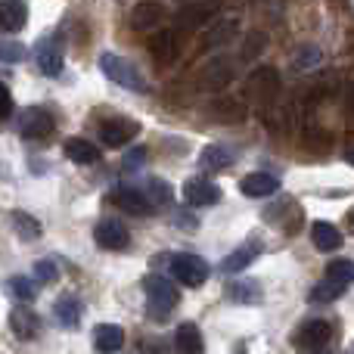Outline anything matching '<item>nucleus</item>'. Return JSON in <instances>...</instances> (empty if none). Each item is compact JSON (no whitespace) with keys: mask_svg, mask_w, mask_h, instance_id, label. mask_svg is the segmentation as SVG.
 Returning a JSON list of instances; mask_svg holds the SVG:
<instances>
[{"mask_svg":"<svg viewBox=\"0 0 354 354\" xmlns=\"http://www.w3.org/2000/svg\"><path fill=\"white\" fill-rule=\"evenodd\" d=\"M165 19V6L156 3V0H143L131 10V28L134 31H156Z\"/></svg>","mask_w":354,"mask_h":354,"instance_id":"15","label":"nucleus"},{"mask_svg":"<svg viewBox=\"0 0 354 354\" xmlns=\"http://www.w3.org/2000/svg\"><path fill=\"white\" fill-rule=\"evenodd\" d=\"M143 292H147V311L153 320H168V314H171L177 308V301H180V292L174 289V283L159 274H149L147 280H143Z\"/></svg>","mask_w":354,"mask_h":354,"instance_id":"1","label":"nucleus"},{"mask_svg":"<svg viewBox=\"0 0 354 354\" xmlns=\"http://www.w3.org/2000/svg\"><path fill=\"white\" fill-rule=\"evenodd\" d=\"M171 274L180 286L196 289L208 280V261L202 255H189V252H183V255L171 258Z\"/></svg>","mask_w":354,"mask_h":354,"instance_id":"7","label":"nucleus"},{"mask_svg":"<svg viewBox=\"0 0 354 354\" xmlns=\"http://www.w3.org/2000/svg\"><path fill=\"white\" fill-rule=\"evenodd\" d=\"M258 252H261V245L258 243H245V245H239L236 252H230V255L221 261V268H224L227 274H239V270H245L252 261H255Z\"/></svg>","mask_w":354,"mask_h":354,"instance_id":"24","label":"nucleus"},{"mask_svg":"<svg viewBox=\"0 0 354 354\" xmlns=\"http://www.w3.org/2000/svg\"><path fill=\"white\" fill-rule=\"evenodd\" d=\"M239 189H243L249 199H268L280 189V180L274 174H264V171H255V174H245L239 180Z\"/></svg>","mask_w":354,"mask_h":354,"instance_id":"19","label":"nucleus"},{"mask_svg":"<svg viewBox=\"0 0 354 354\" xmlns=\"http://www.w3.org/2000/svg\"><path fill=\"white\" fill-rule=\"evenodd\" d=\"M35 56H37V68H41L44 75L56 78V75L62 72V44L56 41V37H44L35 47Z\"/></svg>","mask_w":354,"mask_h":354,"instance_id":"16","label":"nucleus"},{"mask_svg":"<svg viewBox=\"0 0 354 354\" xmlns=\"http://www.w3.org/2000/svg\"><path fill=\"white\" fill-rule=\"evenodd\" d=\"M6 286H10V292L16 295L19 301H31L37 295V283L35 280H28V277H12L10 283H6Z\"/></svg>","mask_w":354,"mask_h":354,"instance_id":"34","label":"nucleus"},{"mask_svg":"<svg viewBox=\"0 0 354 354\" xmlns=\"http://www.w3.org/2000/svg\"><path fill=\"white\" fill-rule=\"evenodd\" d=\"M56 277H59V270H56V264L50 261V258L35 261V283H53Z\"/></svg>","mask_w":354,"mask_h":354,"instance_id":"36","label":"nucleus"},{"mask_svg":"<svg viewBox=\"0 0 354 354\" xmlns=\"http://www.w3.org/2000/svg\"><path fill=\"white\" fill-rule=\"evenodd\" d=\"M143 156H147V149H137V153H131L128 159H124V165H128V168H137V165L143 162Z\"/></svg>","mask_w":354,"mask_h":354,"instance_id":"41","label":"nucleus"},{"mask_svg":"<svg viewBox=\"0 0 354 354\" xmlns=\"http://www.w3.org/2000/svg\"><path fill=\"white\" fill-rule=\"evenodd\" d=\"M124 345V330L118 324H100L93 326V348L100 354H115Z\"/></svg>","mask_w":354,"mask_h":354,"instance_id":"20","label":"nucleus"},{"mask_svg":"<svg viewBox=\"0 0 354 354\" xmlns=\"http://www.w3.org/2000/svg\"><path fill=\"white\" fill-rule=\"evenodd\" d=\"M280 72H277L274 66H258L252 68L249 81H245V91H249V97L255 100L258 106H270L277 97H280Z\"/></svg>","mask_w":354,"mask_h":354,"instance_id":"3","label":"nucleus"},{"mask_svg":"<svg viewBox=\"0 0 354 354\" xmlns=\"http://www.w3.org/2000/svg\"><path fill=\"white\" fill-rule=\"evenodd\" d=\"M66 156L75 165H97L100 162V147L84 137H68L66 140Z\"/></svg>","mask_w":354,"mask_h":354,"instance_id":"22","label":"nucleus"},{"mask_svg":"<svg viewBox=\"0 0 354 354\" xmlns=\"http://www.w3.org/2000/svg\"><path fill=\"white\" fill-rule=\"evenodd\" d=\"M264 47H268V35L264 31H249L243 41V50H239V56H243L245 62H255L258 56L264 53Z\"/></svg>","mask_w":354,"mask_h":354,"instance_id":"30","label":"nucleus"},{"mask_svg":"<svg viewBox=\"0 0 354 354\" xmlns=\"http://www.w3.org/2000/svg\"><path fill=\"white\" fill-rule=\"evenodd\" d=\"M199 165L208 168V171H224V168L233 165V153L227 147H205L199 156Z\"/></svg>","mask_w":354,"mask_h":354,"instance_id":"29","label":"nucleus"},{"mask_svg":"<svg viewBox=\"0 0 354 354\" xmlns=\"http://www.w3.org/2000/svg\"><path fill=\"white\" fill-rule=\"evenodd\" d=\"M100 68H103V75L112 81V84L124 87V91H134V93H147L149 91L147 78H143V75L137 72L134 62H128L124 56L103 53V56H100Z\"/></svg>","mask_w":354,"mask_h":354,"instance_id":"2","label":"nucleus"},{"mask_svg":"<svg viewBox=\"0 0 354 354\" xmlns=\"http://www.w3.org/2000/svg\"><path fill=\"white\" fill-rule=\"evenodd\" d=\"M351 221H354V212H351Z\"/></svg>","mask_w":354,"mask_h":354,"instance_id":"43","label":"nucleus"},{"mask_svg":"<svg viewBox=\"0 0 354 354\" xmlns=\"http://www.w3.org/2000/svg\"><path fill=\"white\" fill-rule=\"evenodd\" d=\"M28 22V6L25 0H0V31L12 35V31H22Z\"/></svg>","mask_w":354,"mask_h":354,"instance_id":"18","label":"nucleus"},{"mask_svg":"<svg viewBox=\"0 0 354 354\" xmlns=\"http://www.w3.org/2000/svg\"><path fill=\"white\" fill-rule=\"evenodd\" d=\"M342 292H345L342 283H336V280H330V277H326V280H320L317 286L311 289V301H320V305H326V301H336Z\"/></svg>","mask_w":354,"mask_h":354,"instance_id":"31","label":"nucleus"},{"mask_svg":"<svg viewBox=\"0 0 354 354\" xmlns=\"http://www.w3.org/2000/svg\"><path fill=\"white\" fill-rule=\"evenodd\" d=\"M12 112V97H10V87L0 81V118H6Z\"/></svg>","mask_w":354,"mask_h":354,"instance_id":"39","label":"nucleus"},{"mask_svg":"<svg viewBox=\"0 0 354 354\" xmlns=\"http://www.w3.org/2000/svg\"><path fill=\"white\" fill-rule=\"evenodd\" d=\"M326 277L342 283V286H348V283H354V261H348V258H336V261L326 264Z\"/></svg>","mask_w":354,"mask_h":354,"instance_id":"32","label":"nucleus"},{"mask_svg":"<svg viewBox=\"0 0 354 354\" xmlns=\"http://www.w3.org/2000/svg\"><path fill=\"white\" fill-rule=\"evenodd\" d=\"M53 128H56V122L47 109H28L19 115V134L25 140H44V137L53 134Z\"/></svg>","mask_w":354,"mask_h":354,"instance_id":"11","label":"nucleus"},{"mask_svg":"<svg viewBox=\"0 0 354 354\" xmlns=\"http://www.w3.org/2000/svg\"><path fill=\"white\" fill-rule=\"evenodd\" d=\"M174 351L177 354H202L205 351V339H202L196 324H180L174 330Z\"/></svg>","mask_w":354,"mask_h":354,"instance_id":"21","label":"nucleus"},{"mask_svg":"<svg viewBox=\"0 0 354 354\" xmlns=\"http://www.w3.org/2000/svg\"><path fill=\"white\" fill-rule=\"evenodd\" d=\"M53 311H56V320H59L66 330H75V326L81 324V301L75 299V295H62V299H56Z\"/></svg>","mask_w":354,"mask_h":354,"instance_id":"27","label":"nucleus"},{"mask_svg":"<svg viewBox=\"0 0 354 354\" xmlns=\"http://www.w3.org/2000/svg\"><path fill=\"white\" fill-rule=\"evenodd\" d=\"M233 75H236V66H233L230 56H212V59L199 68L196 81H199L202 91H224V87H230Z\"/></svg>","mask_w":354,"mask_h":354,"instance_id":"6","label":"nucleus"},{"mask_svg":"<svg viewBox=\"0 0 354 354\" xmlns=\"http://www.w3.org/2000/svg\"><path fill=\"white\" fill-rule=\"evenodd\" d=\"M345 112L354 118V81L348 84V91H345Z\"/></svg>","mask_w":354,"mask_h":354,"instance_id":"40","label":"nucleus"},{"mask_svg":"<svg viewBox=\"0 0 354 354\" xmlns=\"http://www.w3.org/2000/svg\"><path fill=\"white\" fill-rule=\"evenodd\" d=\"M208 112H212V118H218V122H224V124H236V122H243L245 118V106L239 103V100H233V97L214 100Z\"/></svg>","mask_w":354,"mask_h":354,"instance_id":"25","label":"nucleus"},{"mask_svg":"<svg viewBox=\"0 0 354 354\" xmlns=\"http://www.w3.org/2000/svg\"><path fill=\"white\" fill-rule=\"evenodd\" d=\"M10 330L19 342H35L41 336V317L31 308H12L10 311Z\"/></svg>","mask_w":354,"mask_h":354,"instance_id":"14","label":"nucleus"},{"mask_svg":"<svg viewBox=\"0 0 354 354\" xmlns=\"http://www.w3.org/2000/svg\"><path fill=\"white\" fill-rule=\"evenodd\" d=\"M143 193L149 196V202H153L156 208H159V205H168V202H171V187H168L165 180H159V177H153V180L143 187Z\"/></svg>","mask_w":354,"mask_h":354,"instance_id":"33","label":"nucleus"},{"mask_svg":"<svg viewBox=\"0 0 354 354\" xmlns=\"http://www.w3.org/2000/svg\"><path fill=\"white\" fill-rule=\"evenodd\" d=\"M93 239L106 252H124L131 245V230L118 218H103L93 227Z\"/></svg>","mask_w":354,"mask_h":354,"instance_id":"8","label":"nucleus"},{"mask_svg":"<svg viewBox=\"0 0 354 354\" xmlns=\"http://www.w3.org/2000/svg\"><path fill=\"white\" fill-rule=\"evenodd\" d=\"M236 35H239V19L236 16H221L208 25L205 37H202V50H218V47H224V44L236 41Z\"/></svg>","mask_w":354,"mask_h":354,"instance_id":"13","label":"nucleus"},{"mask_svg":"<svg viewBox=\"0 0 354 354\" xmlns=\"http://www.w3.org/2000/svg\"><path fill=\"white\" fill-rule=\"evenodd\" d=\"M227 299L236 301V305H258L264 299V292L255 280H236V283H227Z\"/></svg>","mask_w":354,"mask_h":354,"instance_id":"23","label":"nucleus"},{"mask_svg":"<svg viewBox=\"0 0 354 354\" xmlns=\"http://www.w3.org/2000/svg\"><path fill=\"white\" fill-rule=\"evenodd\" d=\"M345 162H348V165H354V149H348V153H345Z\"/></svg>","mask_w":354,"mask_h":354,"instance_id":"42","label":"nucleus"},{"mask_svg":"<svg viewBox=\"0 0 354 354\" xmlns=\"http://www.w3.org/2000/svg\"><path fill=\"white\" fill-rule=\"evenodd\" d=\"M137 134H140V122H134L128 115H112L106 122H100V140L109 149L128 147L131 140H137Z\"/></svg>","mask_w":354,"mask_h":354,"instance_id":"4","label":"nucleus"},{"mask_svg":"<svg viewBox=\"0 0 354 354\" xmlns=\"http://www.w3.org/2000/svg\"><path fill=\"white\" fill-rule=\"evenodd\" d=\"M10 224H12V230L19 233V239H25V243H31V239H37L41 236V221L37 218H31L28 212H10Z\"/></svg>","mask_w":354,"mask_h":354,"instance_id":"28","label":"nucleus"},{"mask_svg":"<svg viewBox=\"0 0 354 354\" xmlns=\"http://www.w3.org/2000/svg\"><path fill=\"white\" fill-rule=\"evenodd\" d=\"M183 202L193 208H205V205H214L221 202V187L208 177H189L183 183Z\"/></svg>","mask_w":354,"mask_h":354,"instance_id":"10","label":"nucleus"},{"mask_svg":"<svg viewBox=\"0 0 354 354\" xmlns=\"http://www.w3.org/2000/svg\"><path fill=\"white\" fill-rule=\"evenodd\" d=\"M25 47L19 41H0V62H22Z\"/></svg>","mask_w":354,"mask_h":354,"instance_id":"35","label":"nucleus"},{"mask_svg":"<svg viewBox=\"0 0 354 354\" xmlns=\"http://www.w3.org/2000/svg\"><path fill=\"white\" fill-rule=\"evenodd\" d=\"M149 56H153L159 66H174L177 56H180V31L177 28H156L149 37Z\"/></svg>","mask_w":354,"mask_h":354,"instance_id":"9","label":"nucleus"},{"mask_svg":"<svg viewBox=\"0 0 354 354\" xmlns=\"http://www.w3.org/2000/svg\"><path fill=\"white\" fill-rule=\"evenodd\" d=\"M112 202H115L122 212L140 214V218H149V214L156 212V205L149 202V196L143 193V187H118L115 196H112Z\"/></svg>","mask_w":354,"mask_h":354,"instance_id":"12","label":"nucleus"},{"mask_svg":"<svg viewBox=\"0 0 354 354\" xmlns=\"http://www.w3.org/2000/svg\"><path fill=\"white\" fill-rule=\"evenodd\" d=\"M330 339H333V326L326 320H308L292 336V345L299 354H324Z\"/></svg>","mask_w":354,"mask_h":354,"instance_id":"5","label":"nucleus"},{"mask_svg":"<svg viewBox=\"0 0 354 354\" xmlns=\"http://www.w3.org/2000/svg\"><path fill=\"white\" fill-rule=\"evenodd\" d=\"M212 19V3L208 0H193V3H187L180 12H177V31H196L202 28V25Z\"/></svg>","mask_w":354,"mask_h":354,"instance_id":"17","label":"nucleus"},{"mask_svg":"<svg viewBox=\"0 0 354 354\" xmlns=\"http://www.w3.org/2000/svg\"><path fill=\"white\" fill-rule=\"evenodd\" d=\"M140 351H143V354H171V348H168L162 339H143Z\"/></svg>","mask_w":354,"mask_h":354,"instance_id":"38","label":"nucleus"},{"mask_svg":"<svg viewBox=\"0 0 354 354\" xmlns=\"http://www.w3.org/2000/svg\"><path fill=\"white\" fill-rule=\"evenodd\" d=\"M317 62H320V50L317 47H305L299 53V59H295V66H299V68H314Z\"/></svg>","mask_w":354,"mask_h":354,"instance_id":"37","label":"nucleus"},{"mask_svg":"<svg viewBox=\"0 0 354 354\" xmlns=\"http://www.w3.org/2000/svg\"><path fill=\"white\" fill-rule=\"evenodd\" d=\"M311 239L320 252H336L342 245V233L336 230V224H326V221H317L311 227Z\"/></svg>","mask_w":354,"mask_h":354,"instance_id":"26","label":"nucleus"}]
</instances>
